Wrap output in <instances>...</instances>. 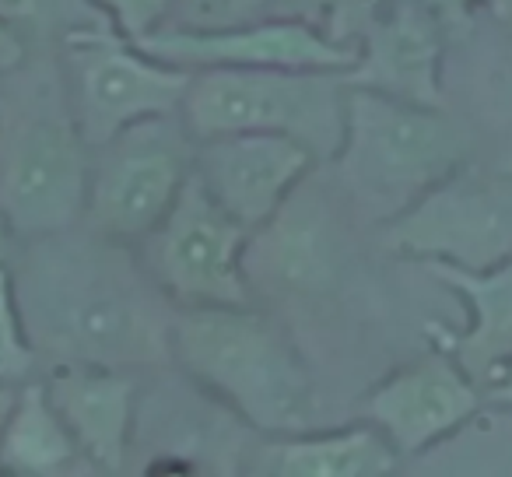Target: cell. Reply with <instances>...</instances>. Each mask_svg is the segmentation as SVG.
<instances>
[{"instance_id":"1","label":"cell","mask_w":512,"mask_h":477,"mask_svg":"<svg viewBox=\"0 0 512 477\" xmlns=\"http://www.w3.org/2000/svg\"><path fill=\"white\" fill-rule=\"evenodd\" d=\"M127 246L92 232L32 239L15 278L25 327L39 351H53L57 365L130 369L172 358V320L162 316V288L130 260Z\"/></svg>"},{"instance_id":"2","label":"cell","mask_w":512,"mask_h":477,"mask_svg":"<svg viewBox=\"0 0 512 477\" xmlns=\"http://www.w3.org/2000/svg\"><path fill=\"white\" fill-rule=\"evenodd\" d=\"M172 358L193 383L267 435L316 425V386L285 330L249 306L179 309Z\"/></svg>"},{"instance_id":"3","label":"cell","mask_w":512,"mask_h":477,"mask_svg":"<svg viewBox=\"0 0 512 477\" xmlns=\"http://www.w3.org/2000/svg\"><path fill=\"white\" fill-rule=\"evenodd\" d=\"M22 67L0 85V214L32 243L85 218L92 144L71 113L64 78Z\"/></svg>"},{"instance_id":"4","label":"cell","mask_w":512,"mask_h":477,"mask_svg":"<svg viewBox=\"0 0 512 477\" xmlns=\"http://www.w3.org/2000/svg\"><path fill=\"white\" fill-rule=\"evenodd\" d=\"M470 151V134L442 106L393 99L351 85L337 172L376 218H397L421 193L453 176Z\"/></svg>"},{"instance_id":"5","label":"cell","mask_w":512,"mask_h":477,"mask_svg":"<svg viewBox=\"0 0 512 477\" xmlns=\"http://www.w3.org/2000/svg\"><path fill=\"white\" fill-rule=\"evenodd\" d=\"M344 71H288V67H207L193 71L183 99V123L197 141L239 130L292 134L334 158L348 116Z\"/></svg>"},{"instance_id":"6","label":"cell","mask_w":512,"mask_h":477,"mask_svg":"<svg viewBox=\"0 0 512 477\" xmlns=\"http://www.w3.org/2000/svg\"><path fill=\"white\" fill-rule=\"evenodd\" d=\"M197 137L179 113L130 123L92 148L85 218L113 243H141L193 176Z\"/></svg>"},{"instance_id":"7","label":"cell","mask_w":512,"mask_h":477,"mask_svg":"<svg viewBox=\"0 0 512 477\" xmlns=\"http://www.w3.org/2000/svg\"><path fill=\"white\" fill-rule=\"evenodd\" d=\"M249 232L193 172L176 204L144 235L141 264L162 295L179 309L249 306Z\"/></svg>"},{"instance_id":"8","label":"cell","mask_w":512,"mask_h":477,"mask_svg":"<svg viewBox=\"0 0 512 477\" xmlns=\"http://www.w3.org/2000/svg\"><path fill=\"white\" fill-rule=\"evenodd\" d=\"M193 71L151 57L113 29H74L64 50L71 113L92 148L130 123L183 109Z\"/></svg>"},{"instance_id":"9","label":"cell","mask_w":512,"mask_h":477,"mask_svg":"<svg viewBox=\"0 0 512 477\" xmlns=\"http://www.w3.org/2000/svg\"><path fill=\"white\" fill-rule=\"evenodd\" d=\"M386 243L421 264L488 271L512 257V176L463 162L390 218Z\"/></svg>"},{"instance_id":"10","label":"cell","mask_w":512,"mask_h":477,"mask_svg":"<svg viewBox=\"0 0 512 477\" xmlns=\"http://www.w3.org/2000/svg\"><path fill=\"white\" fill-rule=\"evenodd\" d=\"M137 46L183 71H207V67L351 71L358 60V46L327 36L302 18H256L218 29H158Z\"/></svg>"},{"instance_id":"11","label":"cell","mask_w":512,"mask_h":477,"mask_svg":"<svg viewBox=\"0 0 512 477\" xmlns=\"http://www.w3.org/2000/svg\"><path fill=\"white\" fill-rule=\"evenodd\" d=\"M313 162L316 151L299 137L239 130L197 141L193 172L235 221L260 232L295 197Z\"/></svg>"},{"instance_id":"12","label":"cell","mask_w":512,"mask_h":477,"mask_svg":"<svg viewBox=\"0 0 512 477\" xmlns=\"http://www.w3.org/2000/svg\"><path fill=\"white\" fill-rule=\"evenodd\" d=\"M481 404V383L435 341L432 351L397 369L365 397L362 421H372L397 453L414 456L470 425Z\"/></svg>"},{"instance_id":"13","label":"cell","mask_w":512,"mask_h":477,"mask_svg":"<svg viewBox=\"0 0 512 477\" xmlns=\"http://www.w3.org/2000/svg\"><path fill=\"white\" fill-rule=\"evenodd\" d=\"M442 36L446 22L425 0H390L365 22L358 60L344 78L393 99L442 106Z\"/></svg>"},{"instance_id":"14","label":"cell","mask_w":512,"mask_h":477,"mask_svg":"<svg viewBox=\"0 0 512 477\" xmlns=\"http://www.w3.org/2000/svg\"><path fill=\"white\" fill-rule=\"evenodd\" d=\"M46 393L88 467L120 470L127 463L137 390L120 369L64 362L46 379Z\"/></svg>"},{"instance_id":"15","label":"cell","mask_w":512,"mask_h":477,"mask_svg":"<svg viewBox=\"0 0 512 477\" xmlns=\"http://www.w3.org/2000/svg\"><path fill=\"white\" fill-rule=\"evenodd\" d=\"M428 271L446 288H453L467 306V327H435V341L453 351L484 390V379L512 358V257L488 271H463L453 264H428Z\"/></svg>"},{"instance_id":"16","label":"cell","mask_w":512,"mask_h":477,"mask_svg":"<svg viewBox=\"0 0 512 477\" xmlns=\"http://www.w3.org/2000/svg\"><path fill=\"white\" fill-rule=\"evenodd\" d=\"M397 449L372 421L337 432L281 435L264 446L260 467L285 477H376L397 467Z\"/></svg>"},{"instance_id":"17","label":"cell","mask_w":512,"mask_h":477,"mask_svg":"<svg viewBox=\"0 0 512 477\" xmlns=\"http://www.w3.org/2000/svg\"><path fill=\"white\" fill-rule=\"evenodd\" d=\"M78 463H85V456L50 404L46 383H29L15 397L0 432V467L11 474H64Z\"/></svg>"},{"instance_id":"18","label":"cell","mask_w":512,"mask_h":477,"mask_svg":"<svg viewBox=\"0 0 512 477\" xmlns=\"http://www.w3.org/2000/svg\"><path fill=\"white\" fill-rule=\"evenodd\" d=\"M39 348L25 327L22 302H18L15 274L0 267V383H25L36 369Z\"/></svg>"},{"instance_id":"19","label":"cell","mask_w":512,"mask_h":477,"mask_svg":"<svg viewBox=\"0 0 512 477\" xmlns=\"http://www.w3.org/2000/svg\"><path fill=\"white\" fill-rule=\"evenodd\" d=\"M113 32H120L130 43L155 36L165 29V18L172 11V0H88Z\"/></svg>"},{"instance_id":"20","label":"cell","mask_w":512,"mask_h":477,"mask_svg":"<svg viewBox=\"0 0 512 477\" xmlns=\"http://www.w3.org/2000/svg\"><path fill=\"white\" fill-rule=\"evenodd\" d=\"M425 4L446 22V29H467L477 11H491L498 18L512 15V0H425Z\"/></svg>"},{"instance_id":"21","label":"cell","mask_w":512,"mask_h":477,"mask_svg":"<svg viewBox=\"0 0 512 477\" xmlns=\"http://www.w3.org/2000/svg\"><path fill=\"white\" fill-rule=\"evenodd\" d=\"M50 4L53 0H0V18L8 25H36Z\"/></svg>"},{"instance_id":"22","label":"cell","mask_w":512,"mask_h":477,"mask_svg":"<svg viewBox=\"0 0 512 477\" xmlns=\"http://www.w3.org/2000/svg\"><path fill=\"white\" fill-rule=\"evenodd\" d=\"M484 404L512 411V358L484 379Z\"/></svg>"},{"instance_id":"23","label":"cell","mask_w":512,"mask_h":477,"mask_svg":"<svg viewBox=\"0 0 512 477\" xmlns=\"http://www.w3.org/2000/svg\"><path fill=\"white\" fill-rule=\"evenodd\" d=\"M25 64V43L22 36H18L15 25H8L4 18H0V78L11 71H18V67Z\"/></svg>"},{"instance_id":"24","label":"cell","mask_w":512,"mask_h":477,"mask_svg":"<svg viewBox=\"0 0 512 477\" xmlns=\"http://www.w3.org/2000/svg\"><path fill=\"white\" fill-rule=\"evenodd\" d=\"M18 243H22V239H18V232L8 225V218L0 214V267L11 264V257H15V250H18Z\"/></svg>"},{"instance_id":"25","label":"cell","mask_w":512,"mask_h":477,"mask_svg":"<svg viewBox=\"0 0 512 477\" xmlns=\"http://www.w3.org/2000/svg\"><path fill=\"white\" fill-rule=\"evenodd\" d=\"M15 397L18 393L11 390L8 383H0V432H4V425H8V414H11V407H15Z\"/></svg>"}]
</instances>
